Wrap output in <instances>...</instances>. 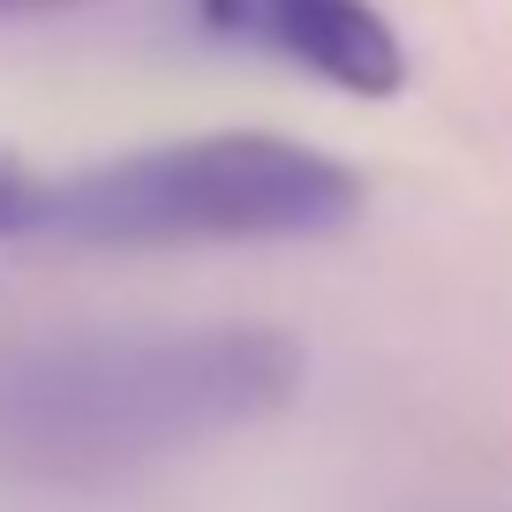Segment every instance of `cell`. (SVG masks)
I'll list each match as a JSON object with an SVG mask.
<instances>
[{"mask_svg":"<svg viewBox=\"0 0 512 512\" xmlns=\"http://www.w3.org/2000/svg\"><path fill=\"white\" fill-rule=\"evenodd\" d=\"M309 354L272 324L53 332L0 347V482L91 490L302 400Z\"/></svg>","mask_w":512,"mask_h":512,"instance_id":"obj_1","label":"cell"},{"mask_svg":"<svg viewBox=\"0 0 512 512\" xmlns=\"http://www.w3.org/2000/svg\"><path fill=\"white\" fill-rule=\"evenodd\" d=\"M362 174L279 128H211L91 166L0 151V241L23 249H196L317 241L362 219Z\"/></svg>","mask_w":512,"mask_h":512,"instance_id":"obj_2","label":"cell"},{"mask_svg":"<svg viewBox=\"0 0 512 512\" xmlns=\"http://www.w3.org/2000/svg\"><path fill=\"white\" fill-rule=\"evenodd\" d=\"M241 38L272 46L279 61L309 68L332 91H354V98L407 91V46L377 0H249Z\"/></svg>","mask_w":512,"mask_h":512,"instance_id":"obj_3","label":"cell"},{"mask_svg":"<svg viewBox=\"0 0 512 512\" xmlns=\"http://www.w3.org/2000/svg\"><path fill=\"white\" fill-rule=\"evenodd\" d=\"M196 16H204L219 38H241L249 31V0H196Z\"/></svg>","mask_w":512,"mask_h":512,"instance_id":"obj_4","label":"cell"},{"mask_svg":"<svg viewBox=\"0 0 512 512\" xmlns=\"http://www.w3.org/2000/svg\"><path fill=\"white\" fill-rule=\"evenodd\" d=\"M61 8H83V0H0V16H61Z\"/></svg>","mask_w":512,"mask_h":512,"instance_id":"obj_5","label":"cell"}]
</instances>
